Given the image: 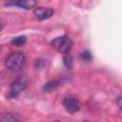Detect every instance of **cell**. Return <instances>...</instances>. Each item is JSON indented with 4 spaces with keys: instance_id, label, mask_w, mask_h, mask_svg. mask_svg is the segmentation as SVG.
<instances>
[{
    "instance_id": "cell-1",
    "label": "cell",
    "mask_w": 122,
    "mask_h": 122,
    "mask_svg": "<svg viewBox=\"0 0 122 122\" xmlns=\"http://www.w3.org/2000/svg\"><path fill=\"white\" fill-rule=\"evenodd\" d=\"M26 57L22 52H12L5 60V66L11 72H19L25 66Z\"/></svg>"
},
{
    "instance_id": "cell-2",
    "label": "cell",
    "mask_w": 122,
    "mask_h": 122,
    "mask_svg": "<svg viewBox=\"0 0 122 122\" xmlns=\"http://www.w3.org/2000/svg\"><path fill=\"white\" fill-rule=\"evenodd\" d=\"M51 45L60 53L62 54H66V53H70L71 50L72 48V41L71 39L64 34L61 36H58L56 38H54L53 40H51Z\"/></svg>"
},
{
    "instance_id": "cell-3",
    "label": "cell",
    "mask_w": 122,
    "mask_h": 122,
    "mask_svg": "<svg viewBox=\"0 0 122 122\" xmlns=\"http://www.w3.org/2000/svg\"><path fill=\"white\" fill-rule=\"evenodd\" d=\"M29 81L25 76H19L15 78L10 86V91H9V97L10 98H14L17 97L23 91H25L28 87Z\"/></svg>"
},
{
    "instance_id": "cell-4",
    "label": "cell",
    "mask_w": 122,
    "mask_h": 122,
    "mask_svg": "<svg viewBox=\"0 0 122 122\" xmlns=\"http://www.w3.org/2000/svg\"><path fill=\"white\" fill-rule=\"evenodd\" d=\"M63 106L66 109V111L70 113H75L80 110L81 103L77 96L74 94H67L63 98Z\"/></svg>"
},
{
    "instance_id": "cell-5",
    "label": "cell",
    "mask_w": 122,
    "mask_h": 122,
    "mask_svg": "<svg viewBox=\"0 0 122 122\" xmlns=\"http://www.w3.org/2000/svg\"><path fill=\"white\" fill-rule=\"evenodd\" d=\"M36 0H9L6 2V6L18 7L24 10H31L35 7Z\"/></svg>"
},
{
    "instance_id": "cell-6",
    "label": "cell",
    "mask_w": 122,
    "mask_h": 122,
    "mask_svg": "<svg viewBox=\"0 0 122 122\" xmlns=\"http://www.w3.org/2000/svg\"><path fill=\"white\" fill-rule=\"evenodd\" d=\"M54 13V10L51 8H45V7H37L33 10V15L38 20H45L51 17Z\"/></svg>"
},
{
    "instance_id": "cell-7",
    "label": "cell",
    "mask_w": 122,
    "mask_h": 122,
    "mask_svg": "<svg viewBox=\"0 0 122 122\" xmlns=\"http://www.w3.org/2000/svg\"><path fill=\"white\" fill-rule=\"evenodd\" d=\"M26 41H27V38L25 35H19V36H16V37H13L10 41V43L13 45V46H17V47H22L26 44Z\"/></svg>"
},
{
    "instance_id": "cell-8",
    "label": "cell",
    "mask_w": 122,
    "mask_h": 122,
    "mask_svg": "<svg viewBox=\"0 0 122 122\" xmlns=\"http://www.w3.org/2000/svg\"><path fill=\"white\" fill-rule=\"evenodd\" d=\"M0 120L1 121H19L20 118L17 117L15 114L10 112H4L0 114Z\"/></svg>"
},
{
    "instance_id": "cell-9",
    "label": "cell",
    "mask_w": 122,
    "mask_h": 122,
    "mask_svg": "<svg viewBox=\"0 0 122 122\" xmlns=\"http://www.w3.org/2000/svg\"><path fill=\"white\" fill-rule=\"evenodd\" d=\"M59 83H60V82H59L58 80H51V81L48 82V83L44 86V91L47 92H51L54 91V90L60 85Z\"/></svg>"
},
{
    "instance_id": "cell-10",
    "label": "cell",
    "mask_w": 122,
    "mask_h": 122,
    "mask_svg": "<svg viewBox=\"0 0 122 122\" xmlns=\"http://www.w3.org/2000/svg\"><path fill=\"white\" fill-rule=\"evenodd\" d=\"M80 58L82 61L85 62H91L92 60V55L89 51H84L83 52L80 53Z\"/></svg>"
},
{
    "instance_id": "cell-11",
    "label": "cell",
    "mask_w": 122,
    "mask_h": 122,
    "mask_svg": "<svg viewBox=\"0 0 122 122\" xmlns=\"http://www.w3.org/2000/svg\"><path fill=\"white\" fill-rule=\"evenodd\" d=\"M64 64H65V66H66L67 68H69V69L71 68V65H72V58H71V52L64 54Z\"/></svg>"
},
{
    "instance_id": "cell-12",
    "label": "cell",
    "mask_w": 122,
    "mask_h": 122,
    "mask_svg": "<svg viewBox=\"0 0 122 122\" xmlns=\"http://www.w3.org/2000/svg\"><path fill=\"white\" fill-rule=\"evenodd\" d=\"M120 101H121V96H118V98H117V104H118V107H119V108H121Z\"/></svg>"
},
{
    "instance_id": "cell-13",
    "label": "cell",
    "mask_w": 122,
    "mask_h": 122,
    "mask_svg": "<svg viewBox=\"0 0 122 122\" xmlns=\"http://www.w3.org/2000/svg\"><path fill=\"white\" fill-rule=\"evenodd\" d=\"M1 30H2V26H1V24H0V31H1Z\"/></svg>"
}]
</instances>
